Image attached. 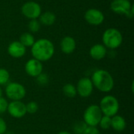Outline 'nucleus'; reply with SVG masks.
I'll list each match as a JSON object with an SVG mask.
<instances>
[{"instance_id": "1", "label": "nucleus", "mask_w": 134, "mask_h": 134, "mask_svg": "<svg viewBox=\"0 0 134 134\" xmlns=\"http://www.w3.org/2000/svg\"><path fill=\"white\" fill-rule=\"evenodd\" d=\"M54 46L51 41L41 38L35 42L31 46V54L34 59L39 61H46L51 59L54 54Z\"/></svg>"}, {"instance_id": "2", "label": "nucleus", "mask_w": 134, "mask_h": 134, "mask_svg": "<svg viewBox=\"0 0 134 134\" xmlns=\"http://www.w3.org/2000/svg\"><path fill=\"white\" fill-rule=\"evenodd\" d=\"M90 79L93 86L100 92L109 93L114 88V79L111 75L106 70H97L94 71Z\"/></svg>"}, {"instance_id": "3", "label": "nucleus", "mask_w": 134, "mask_h": 134, "mask_svg": "<svg viewBox=\"0 0 134 134\" xmlns=\"http://www.w3.org/2000/svg\"><path fill=\"white\" fill-rule=\"evenodd\" d=\"M99 107L104 115L111 118L117 115L119 109V103L115 97L107 95L101 99Z\"/></svg>"}, {"instance_id": "4", "label": "nucleus", "mask_w": 134, "mask_h": 134, "mask_svg": "<svg viewBox=\"0 0 134 134\" xmlns=\"http://www.w3.org/2000/svg\"><path fill=\"white\" fill-rule=\"evenodd\" d=\"M104 46L109 49H117L122 43V35L116 28L107 29L102 37Z\"/></svg>"}, {"instance_id": "5", "label": "nucleus", "mask_w": 134, "mask_h": 134, "mask_svg": "<svg viewBox=\"0 0 134 134\" xmlns=\"http://www.w3.org/2000/svg\"><path fill=\"white\" fill-rule=\"evenodd\" d=\"M103 114L100 109V107L96 104L89 106L84 111L83 119L84 122L88 126H98L100 120Z\"/></svg>"}, {"instance_id": "6", "label": "nucleus", "mask_w": 134, "mask_h": 134, "mask_svg": "<svg viewBox=\"0 0 134 134\" xmlns=\"http://www.w3.org/2000/svg\"><path fill=\"white\" fill-rule=\"evenodd\" d=\"M5 95L12 100H21L26 95V90L18 82H9L5 87Z\"/></svg>"}, {"instance_id": "7", "label": "nucleus", "mask_w": 134, "mask_h": 134, "mask_svg": "<svg viewBox=\"0 0 134 134\" xmlns=\"http://www.w3.org/2000/svg\"><path fill=\"white\" fill-rule=\"evenodd\" d=\"M111 10L118 14H124L129 18L133 16V8L129 0H114L111 4Z\"/></svg>"}, {"instance_id": "8", "label": "nucleus", "mask_w": 134, "mask_h": 134, "mask_svg": "<svg viewBox=\"0 0 134 134\" xmlns=\"http://www.w3.org/2000/svg\"><path fill=\"white\" fill-rule=\"evenodd\" d=\"M21 12L24 16L31 20L37 19L42 13L41 6L35 2H27L22 5Z\"/></svg>"}, {"instance_id": "9", "label": "nucleus", "mask_w": 134, "mask_h": 134, "mask_svg": "<svg viewBox=\"0 0 134 134\" xmlns=\"http://www.w3.org/2000/svg\"><path fill=\"white\" fill-rule=\"evenodd\" d=\"M76 90L77 93L81 97H89L93 91V85L90 78H82L77 83Z\"/></svg>"}, {"instance_id": "10", "label": "nucleus", "mask_w": 134, "mask_h": 134, "mask_svg": "<svg viewBox=\"0 0 134 134\" xmlns=\"http://www.w3.org/2000/svg\"><path fill=\"white\" fill-rule=\"evenodd\" d=\"M7 111L15 119L23 118L26 114V105L20 100H13L8 104Z\"/></svg>"}, {"instance_id": "11", "label": "nucleus", "mask_w": 134, "mask_h": 134, "mask_svg": "<svg viewBox=\"0 0 134 134\" xmlns=\"http://www.w3.org/2000/svg\"><path fill=\"white\" fill-rule=\"evenodd\" d=\"M85 19L91 25L97 26L103 23L104 16L103 13L97 9H90L85 13Z\"/></svg>"}, {"instance_id": "12", "label": "nucleus", "mask_w": 134, "mask_h": 134, "mask_svg": "<svg viewBox=\"0 0 134 134\" xmlns=\"http://www.w3.org/2000/svg\"><path fill=\"white\" fill-rule=\"evenodd\" d=\"M25 71L31 77H37L42 73L43 67L41 61L36 59H31L25 64Z\"/></svg>"}, {"instance_id": "13", "label": "nucleus", "mask_w": 134, "mask_h": 134, "mask_svg": "<svg viewBox=\"0 0 134 134\" xmlns=\"http://www.w3.org/2000/svg\"><path fill=\"white\" fill-rule=\"evenodd\" d=\"M9 54L14 58L22 57L26 53V47L24 46L19 41L13 42L8 46Z\"/></svg>"}, {"instance_id": "14", "label": "nucleus", "mask_w": 134, "mask_h": 134, "mask_svg": "<svg viewBox=\"0 0 134 134\" xmlns=\"http://www.w3.org/2000/svg\"><path fill=\"white\" fill-rule=\"evenodd\" d=\"M76 48L75 40L71 36H66L63 38L60 42V49L65 54L72 53Z\"/></svg>"}, {"instance_id": "15", "label": "nucleus", "mask_w": 134, "mask_h": 134, "mask_svg": "<svg viewBox=\"0 0 134 134\" xmlns=\"http://www.w3.org/2000/svg\"><path fill=\"white\" fill-rule=\"evenodd\" d=\"M106 54H107L106 47L101 44H96L93 46L90 50V57L96 60H100L104 59Z\"/></svg>"}, {"instance_id": "16", "label": "nucleus", "mask_w": 134, "mask_h": 134, "mask_svg": "<svg viewBox=\"0 0 134 134\" xmlns=\"http://www.w3.org/2000/svg\"><path fill=\"white\" fill-rule=\"evenodd\" d=\"M111 127L118 132H121L123 131L126 127V120L123 117H122L121 115H115L114 116H112L111 118Z\"/></svg>"}, {"instance_id": "17", "label": "nucleus", "mask_w": 134, "mask_h": 134, "mask_svg": "<svg viewBox=\"0 0 134 134\" xmlns=\"http://www.w3.org/2000/svg\"><path fill=\"white\" fill-rule=\"evenodd\" d=\"M39 20L40 23L45 26H51L54 24V22L56 21V16L54 13L47 11L43 13L42 14H41L39 16Z\"/></svg>"}, {"instance_id": "18", "label": "nucleus", "mask_w": 134, "mask_h": 134, "mask_svg": "<svg viewBox=\"0 0 134 134\" xmlns=\"http://www.w3.org/2000/svg\"><path fill=\"white\" fill-rule=\"evenodd\" d=\"M25 47H30L32 46L33 44L35 43V38L33 35L30 33H24L20 35V41H19Z\"/></svg>"}, {"instance_id": "19", "label": "nucleus", "mask_w": 134, "mask_h": 134, "mask_svg": "<svg viewBox=\"0 0 134 134\" xmlns=\"http://www.w3.org/2000/svg\"><path fill=\"white\" fill-rule=\"evenodd\" d=\"M62 91H63L64 95L68 98H74L77 95L76 87L71 83H68V84L64 85L63 86Z\"/></svg>"}, {"instance_id": "20", "label": "nucleus", "mask_w": 134, "mask_h": 134, "mask_svg": "<svg viewBox=\"0 0 134 134\" xmlns=\"http://www.w3.org/2000/svg\"><path fill=\"white\" fill-rule=\"evenodd\" d=\"M9 80V73L5 68H0V86L8 83Z\"/></svg>"}, {"instance_id": "21", "label": "nucleus", "mask_w": 134, "mask_h": 134, "mask_svg": "<svg viewBox=\"0 0 134 134\" xmlns=\"http://www.w3.org/2000/svg\"><path fill=\"white\" fill-rule=\"evenodd\" d=\"M111 117H108V116H106V115H103L101 117L98 125L103 130H108L109 128H111Z\"/></svg>"}, {"instance_id": "22", "label": "nucleus", "mask_w": 134, "mask_h": 134, "mask_svg": "<svg viewBox=\"0 0 134 134\" xmlns=\"http://www.w3.org/2000/svg\"><path fill=\"white\" fill-rule=\"evenodd\" d=\"M26 105V111L27 113L29 114H35L38 110V105L35 101H30Z\"/></svg>"}, {"instance_id": "23", "label": "nucleus", "mask_w": 134, "mask_h": 134, "mask_svg": "<svg viewBox=\"0 0 134 134\" xmlns=\"http://www.w3.org/2000/svg\"><path fill=\"white\" fill-rule=\"evenodd\" d=\"M88 126L84 122H78L74 126V132L76 134H83Z\"/></svg>"}, {"instance_id": "24", "label": "nucleus", "mask_w": 134, "mask_h": 134, "mask_svg": "<svg viewBox=\"0 0 134 134\" xmlns=\"http://www.w3.org/2000/svg\"><path fill=\"white\" fill-rule=\"evenodd\" d=\"M28 28L31 32H34V33L37 32L40 28V22L38 21L36 19L31 20L28 24Z\"/></svg>"}, {"instance_id": "25", "label": "nucleus", "mask_w": 134, "mask_h": 134, "mask_svg": "<svg viewBox=\"0 0 134 134\" xmlns=\"http://www.w3.org/2000/svg\"><path fill=\"white\" fill-rule=\"evenodd\" d=\"M36 78H37V82H38L39 85H46L49 82V78L46 74L41 73Z\"/></svg>"}, {"instance_id": "26", "label": "nucleus", "mask_w": 134, "mask_h": 134, "mask_svg": "<svg viewBox=\"0 0 134 134\" xmlns=\"http://www.w3.org/2000/svg\"><path fill=\"white\" fill-rule=\"evenodd\" d=\"M8 104H9V103L7 102V100L5 98L0 97V114H2L7 111Z\"/></svg>"}, {"instance_id": "27", "label": "nucleus", "mask_w": 134, "mask_h": 134, "mask_svg": "<svg viewBox=\"0 0 134 134\" xmlns=\"http://www.w3.org/2000/svg\"><path fill=\"white\" fill-rule=\"evenodd\" d=\"M83 134H100L97 126H87Z\"/></svg>"}, {"instance_id": "28", "label": "nucleus", "mask_w": 134, "mask_h": 134, "mask_svg": "<svg viewBox=\"0 0 134 134\" xmlns=\"http://www.w3.org/2000/svg\"><path fill=\"white\" fill-rule=\"evenodd\" d=\"M7 130V125L5 120L0 117V134H5Z\"/></svg>"}, {"instance_id": "29", "label": "nucleus", "mask_w": 134, "mask_h": 134, "mask_svg": "<svg viewBox=\"0 0 134 134\" xmlns=\"http://www.w3.org/2000/svg\"><path fill=\"white\" fill-rule=\"evenodd\" d=\"M57 134H71V133H69V132H68V131H61V132L58 133Z\"/></svg>"}, {"instance_id": "30", "label": "nucleus", "mask_w": 134, "mask_h": 134, "mask_svg": "<svg viewBox=\"0 0 134 134\" xmlns=\"http://www.w3.org/2000/svg\"><path fill=\"white\" fill-rule=\"evenodd\" d=\"M0 97H2V90L1 86H0Z\"/></svg>"}]
</instances>
